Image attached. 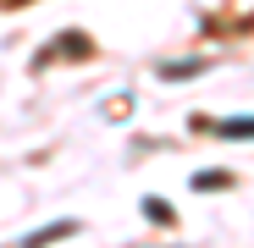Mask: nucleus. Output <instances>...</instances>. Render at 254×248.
<instances>
[{
    "label": "nucleus",
    "mask_w": 254,
    "mask_h": 248,
    "mask_svg": "<svg viewBox=\"0 0 254 248\" xmlns=\"http://www.w3.org/2000/svg\"><path fill=\"white\" fill-rule=\"evenodd\" d=\"M72 232H77L72 221H61V226H39V232L22 237V248H45V243H61V237H72Z\"/></svg>",
    "instance_id": "f257e3e1"
},
{
    "label": "nucleus",
    "mask_w": 254,
    "mask_h": 248,
    "mask_svg": "<svg viewBox=\"0 0 254 248\" xmlns=\"http://www.w3.org/2000/svg\"><path fill=\"white\" fill-rule=\"evenodd\" d=\"M216 133H227V138H254V116H243V121H221Z\"/></svg>",
    "instance_id": "f03ea898"
},
{
    "label": "nucleus",
    "mask_w": 254,
    "mask_h": 248,
    "mask_svg": "<svg viewBox=\"0 0 254 248\" xmlns=\"http://www.w3.org/2000/svg\"><path fill=\"white\" fill-rule=\"evenodd\" d=\"M144 210H149V221H172V210H166V198H149Z\"/></svg>",
    "instance_id": "7ed1b4c3"
}]
</instances>
